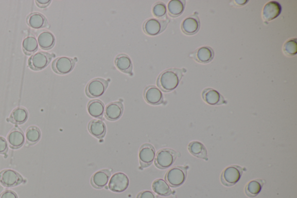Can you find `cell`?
<instances>
[{"mask_svg": "<svg viewBox=\"0 0 297 198\" xmlns=\"http://www.w3.org/2000/svg\"><path fill=\"white\" fill-rule=\"evenodd\" d=\"M189 151L198 158L208 160V152L205 145L199 142H193L189 144Z\"/></svg>", "mask_w": 297, "mask_h": 198, "instance_id": "obj_26", "label": "cell"}, {"mask_svg": "<svg viewBox=\"0 0 297 198\" xmlns=\"http://www.w3.org/2000/svg\"><path fill=\"white\" fill-rule=\"evenodd\" d=\"M88 129L89 133L98 139H102L106 134V125L103 121L100 119L92 120L89 123Z\"/></svg>", "mask_w": 297, "mask_h": 198, "instance_id": "obj_21", "label": "cell"}, {"mask_svg": "<svg viewBox=\"0 0 297 198\" xmlns=\"http://www.w3.org/2000/svg\"><path fill=\"white\" fill-rule=\"evenodd\" d=\"M2 187H1V184H0V192H1V191L2 190Z\"/></svg>", "mask_w": 297, "mask_h": 198, "instance_id": "obj_39", "label": "cell"}, {"mask_svg": "<svg viewBox=\"0 0 297 198\" xmlns=\"http://www.w3.org/2000/svg\"><path fill=\"white\" fill-rule=\"evenodd\" d=\"M37 42L42 49L50 50L55 45V38L52 33L44 31L39 35Z\"/></svg>", "mask_w": 297, "mask_h": 198, "instance_id": "obj_23", "label": "cell"}, {"mask_svg": "<svg viewBox=\"0 0 297 198\" xmlns=\"http://www.w3.org/2000/svg\"><path fill=\"white\" fill-rule=\"evenodd\" d=\"M109 82L102 78L93 79L90 81L86 87V94L91 98L100 97L106 91Z\"/></svg>", "mask_w": 297, "mask_h": 198, "instance_id": "obj_4", "label": "cell"}, {"mask_svg": "<svg viewBox=\"0 0 297 198\" xmlns=\"http://www.w3.org/2000/svg\"><path fill=\"white\" fill-rule=\"evenodd\" d=\"M111 173L107 169L98 171L92 176L91 183L92 187L97 189L103 188L106 187L109 182Z\"/></svg>", "mask_w": 297, "mask_h": 198, "instance_id": "obj_17", "label": "cell"}, {"mask_svg": "<svg viewBox=\"0 0 297 198\" xmlns=\"http://www.w3.org/2000/svg\"><path fill=\"white\" fill-rule=\"evenodd\" d=\"M235 2H236L237 4L241 5H245V4H247V2H248V1H235Z\"/></svg>", "mask_w": 297, "mask_h": 198, "instance_id": "obj_38", "label": "cell"}, {"mask_svg": "<svg viewBox=\"0 0 297 198\" xmlns=\"http://www.w3.org/2000/svg\"><path fill=\"white\" fill-rule=\"evenodd\" d=\"M202 97L206 103L211 106H219L226 103L223 96L212 89H206L203 90Z\"/></svg>", "mask_w": 297, "mask_h": 198, "instance_id": "obj_18", "label": "cell"}, {"mask_svg": "<svg viewBox=\"0 0 297 198\" xmlns=\"http://www.w3.org/2000/svg\"><path fill=\"white\" fill-rule=\"evenodd\" d=\"M27 142L31 145L37 143L41 139V131L35 126H30L26 131Z\"/></svg>", "mask_w": 297, "mask_h": 198, "instance_id": "obj_31", "label": "cell"}, {"mask_svg": "<svg viewBox=\"0 0 297 198\" xmlns=\"http://www.w3.org/2000/svg\"><path fill=\"white\" fill-rule=\"evenodd\" d=\"M130 181L125 173H116L110 178L109 183L110 190L115 193H121L128 187Z\"/></svg>", "mask_w": 297, "mask_h": 198, "instance_id": "obj_10", "label": "cell"}, {"mask_svg": "<svg viewBox=\"0 0 297 198\" xmlns=\"http://www.w3.org/2000/svg\"><path fill=\"white\" fill-rule=\"evenodd\" d=\"M186 1L180 0H172L168 4V11L170 17H178L182 14L185 10Z\"/></svg>", "mask_w": 297, "mask_h": 198, "instance_id": "obj_28", "label": "cell"}, {"mask_svg": "<svg viewBox=\"0 0 297 198\" xmlns=\"http://www.w3.org/2000/svg\"><path fill=\"white\" fill-rule=\"evenodd\" d=\"M29 114L28 111L23 107H17L12 112L9 121L12 124L22 125L27 121Z\"/></svg>", "mask_w": 297, "mask_h": 198, "instance_id": "obj_24", "label": "cell"}, {"mask_svg": "<svg viewBox=\"0 0 297 198\" xmlns=\"http://www.w3.org/2000/svg\"><path fill=\"white\" fill-rule=\"evenodd\" d=\"M243 174L242 168L238 166H229L225 169L221 176L222 183L227 187L235 185L241 179Z\"/></svg>", "mask_w": 297, "mask_h": 198, "instance_id": "obj_7", "label": "cell"}, {"mask_svg": "<svg viewBox=\"0 0 297 198\" xmlns=\"http://www.w3.org/2000/svg\"><path fill=\"white\" fill-rule=\"evenodd\" d=\"M137 198H157V197L151 191H143L138 195Z\"/></svg>", "mask_w": 297, "mask_h": 198, "instance_id": "obj_35", "label": "cell"}, {"mask_svg": "<svg viewBox=\"0 0 297 198\" xmlns=\"http://www.w3.org/2000/svg\"><path fill=\"white\" fill-rule=\"evenodd\" d=\"M156 150L151 144H145L140 147L139 160L141 166L146 167L153 163L155 160Z\"/></svg>", "mask_w": 297, "mask_h": 198, "instance_id": "obj_11", "label": "cell"}, {"mask_svg": "<svg viewBox=\"0 0 297 198\" xmlns=\"http://www.w3.org/2000/svg\"><path fill=\"white\" fill-rule=\"evenodd\" d=\"M115 66L120 71L127 74H131L133 65L130 56L124 54H119L115 61Z\"/></svg>", "mask_w": 297, "mask_h": 198, "instance_id": "obj_19", "label": "cell"}, {"mask_svg": "<svg viewBox=\"0 0 297 198\" xmlns=\"http://www.w3.org/2000/svg\"><path fill=\"white\" fill-rule=\"evenodd\" d=\"M23 182L22 176L16 171L5 169L0 172V183L5 187H16Z\"/></svg>", "mask_w": 297, "mask_h": 198, "instance_id": "obj_8", "label": "cell"}, {"mask_svg": "<svg viewBox=\"0 0 297 198\" xmlns=\"http://www.w3.org/2000/svg\"><path fill=\"white\" fill-rule=\"evenodd\" d=\"M176 158V153L172 149H163L159 151L156 156V166L160 169H168L172 166Z\"/></svg>", "mask_w": 297, "mask_h": 198, "instance_id": "obj_3", "label": "cell"}, {"mask_svg": "<svg viewBox=\"0 0 297 198\" xmlns=\"http://www.w3.org/2000/svg\"><path fill=\"white\" fill-rule=\"evenodd\" d=\"M281 7L277 1H270L265 5L262 11L263 19L266 22L274 20L280 16Z\"/></svg>", "mask_w": 297, "mask_h": 198, "instance_id": "obj_14", "label": "cell"}, {"mask_svg": "<svg viewBox=\"0 0 297 198\" xmlns=\"http://www.w3.org/2000/svg\"><path fill=\"white\" fill-rule=\"evenodd\" d=\"M0 198H18L17 194L11 190H6L0 195Z\"/></svg>", "mask_w": 297, "mask_h": 198, "instance_id": "obj_36", "label": "cell"}, {"mask_svg": "<svg viewBox=\"0 0 297 198\" xmlns=\"http://www.w3.org/2000/svg\"><path fill=\"white\" fill-rule=\"evenodd\" d=\"M263 182L262 180H255L249 182L245 188V193L248 197H256L262 191Z\"/></svg>", "mask_w": 297, "mask_h": 198, "instance_id": "obj_29", "label": "cell"}, {"mask_svg": "<svg viewBox=\"0 0 297 198\" xmlns=\"http://www.w3.org/2000/svg\"><path fill=\"white\" fill-rule=\"evenodd\" d=\"M35 2L36 5H37L38 7L45 8L50 4L52 1H50V0H37V1H35Z\"/></svg>", "mask_w": 297, "mask_h": 198, "instance_id": "obj_37", "label": "cell"}, {"mask_svg": "<svg viewBox=\"0 0 297 198\" xmlns=\"http://www.w3.org/2000/svg\"><path fill=\"white\" fill-rule=\"evenodd\" d=\"M187 171L183 167H175L170 169L165 176L166 181L171 187H178L184 184L187 179Z\"/></svg>", "mask_w": 297, "mask_h": 198, "instance_id": "obj_2", "label": "cell"}, {"mask_svg": "<svg viewBox=\"0 0 297 198\" xmlns=\"http://www.w3.org/2000/svg\"><path fill=\"white\" fill-rule=\"evenodd\" d=\"M153 15L155 17L162 18L166 16L167 8L166 4L162 2H158L154 4L152 8Z\"/></svg>", "mask_w": 297, "mask_h": 198, "instance_id": "obj_33", "label": "cell"}, {"mask_svg": "<svg viewBox=\"0 0 297 198\" xmlns=\"http://www.w3.org/2000/svg\"><path fill=\"white\" fill-rule=\"evenodd\" d=\"M144 98L152 106H157L163 102V94L161 90L155 86H150L144 90Z\"/></svg>", "mask_w": 297, "mask_h": 198, "instance_id": "obj_12", "label": "cell"}, {"mask_svg": "<svg viewBox=\"0 0 297 198\" xmlns=\"http://www.w3.org/2000/svg\"><path fill=\"white\" fill-rule=\"evenodd\" d=\"M152 188L156 194L162 197L169 196L172 194L170 185L163 179L156 180L153 182Z\"/></svg>", "mask_w": 297, "mask_h": 198, "instance_id": "obj_27", "label": "cell"}, {"mask_svg": "<svg viewBox=\"0 0 297 198\" xmlns=\"http://www.w3.org/2000/svg\"><path fill=\"white\" fill-rule=\"evenodd\" d=\"M87 109L91 116L95 118H102L105 113L104 104L99 100H92L88 104Z\"/></svg>", "mask_w": 297, "mask_h": 198, "instance_id": "obj_25", "label": "cell"}, {"mask_svg": "<svg viewBox=\"0 0 297 198\" xmlns=\"http://www.w3.org/2000/svg\"><path fill=\"white\" fill-rule=\"evenodd\" d=\"M28 25L34 29H41L47 25V20L43 15L38 13H34L29 15L26 18Z\"/></svg>", "mask_w": 297, "mask_h": 198, "instance_id": "obj_22", "label": "cell"}, {"mask_svg": "<svg viewBox=\"0 0 297 198\" xmlns=\"http://www.w3.org/2000/svg\"><path fill=\"white\" fill-rule=\"evenodd\" d=\"M168 20L150 18L144 22L143 30L147 35L155 36L161 34L166 29Z\"/></svg>", "mask_w": 297, "mask_h": 198, "instance_id": "obj_6", "label": "cell"}, {"mask_svg": "<svg viewBox=\"0 0 297 198\" xmlns=\"http://www.w3.org/2000/svg\"><path fill=\"white\" fill-rule=\"evenodd\" d=\"M8 150V145L5 138L0 136V154H7Z\"/></svg>", "mask_w": 297, "mask_h": 198, "instance_id": "obj_34", "label": "cell"}, {"mask_svg": "<svg viewBox=\"0 0 297 198\" xmlns=\"http://www.w3.org/2000/svg\"><path fill=\"white\" fill-rule=\"evenodd\" d=\"M7 140L10 148L17 149L21 148L25 144V137L23 132L19 128H14L7 136Z\"/></svg>", "mask_w": 297, "mask_h": 198, "instance_id": "obj_15", "label": "cell"}, {"mask_svg": "<svg viewBox=\"0 0 297 198\" xmlns=\"http://www.w3.org/2000/svg\"><path fill=\"white\" fill-rule=\"evenodd\" d=\"M124 107L121 102H114L108 104L105 110V116L110 121H115L121 118Z\"/></svg>", "mask_w": 297, "mask_h": 198, "instance_id": "obj_16", "label": "cell"}, {"mask_svg": "<svg viewBox=\"0 0 297 198\" xmlns=\"http://www.w3.org/2000/svg\"><path fill=\"white\" fill-rule=\"evenodd\" d=\"M76 60L62 56L54 60L52 64V70L55 73L59 74L70 73L73 71Z\"/></svg>", "mask_w": 297, "mask_h": 198, "instance_id": "obj_9", "label": "cell"}, {"mask_svg": "<svg viewBox=\"0 0 297 198\" xmlns=\"http://www.w3.org/2000/svg\"><path fill=\"white\" fill-rule=\"evenodd\" d=\"M182 76L183 72L180 69H169L159 75L157 85L162 91H172L178 87Z\"/></svg>", "mask_w": 297, "mask_h": 198, "instance_id": "obj_1", "label": "cell"}, {"mask_svg": "<svg viewBox=\"0 0 297 198\" xmlns=\"http://www.w3.org/2000/svg\"><path fill=\"white\" fill-rule=\"evenodd\" d=\"M193 58L198 62L207 64L211 61L214 56V51L209 47H203L198 49L193 54Z\"/></svg>", "mask_w": 297, "mask_h": 198, "instance_id": "obj_20", "label": "cell"}, {"mask_svg": "<svg viewBox=\"0 0 297 198\" xmlns=\"http://www.w3.org/2000/svg\"><path fill=\"white\" fill-rule=\"evenodd\" d=\"M53 55L49 53L38 52L33 54L29 59V67L34 71H41L49 65Z\"/></svg>", "mask_w": 297, "mask_h": 198, "instance_id": "obj_5", "label": "cell"}, {"mask_svg": "<svg viewBox=\"0 0 297 198\" xmlns=\"http://www.w3.org/2000/svg\"><path fill=\"white\" fill-rule=\"evenodd\" d=\"M283 52L287 56L296 55L297 53V38L290 39L286 42L284 45Z\"/></svg>", "mask_w": 297, "mask_h": 198, "instance_id": "obj_32", "label": "cell"}, {"mask_svg": "<svg viewBox=\"0 0 297 198\" xmlns=\"http://www.w3.org/2000/svg\"><path fill=\"white\" fill-rule=\"evenodd\" d=\"M200 22L199 17L197 14L192 15L183 21L181 29L185 34L192 35L199 31Z\"/></svg>", "mask_w": 297, "mask_h": 198, "instance_id": "obj_13", "label": "cell"}, {"mask_svg": "<svg viewBox=\"0 0 297 198\" xmlns=\"http://www.w3.org/2000/svg\"><path fill=\"white\" fill-rule=\"evenodd\" d=\"M38 48V42L34 36H28L22 42V49L26 55L35 53Z\"/></svg>", "mask_w": 297, "mask_h": 198, "instance_id": "obj_30", "label": "cell"}]
</instances>
